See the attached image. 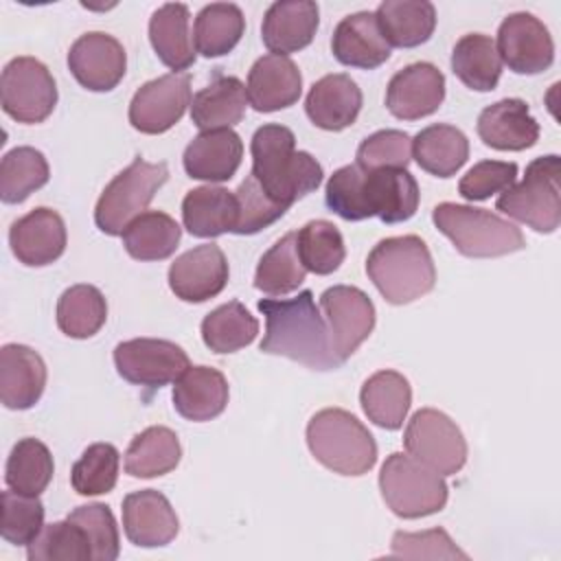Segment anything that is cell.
<instances>
[{
    "mask_svg": "<svg viewBox=\"0 0 561 561\" xmlns=\"http://www.w3.org/2000/svg\"><path fill=\"white\" fill-rule=\"evenodd\" d=\"M412 153L423 171L436 178H451L469 158V140L458 127L436 123L412 138Z\"/></svg>",
    "mask_w": 561,
    "mask_h": 561,
    "instance_id": "cell-34",
    "label": "cell"
},
{
    "mask_svg": "<svg viewBox=\"0 0 561 561\" xmlns=\"http://www.w3.org/2000/svg\"><path fill=\"white\" fill-rule=\"evenodd\" d=\"M250 153L252 178L267 197L285 208L322 184L320 162L307 151H296V136L285 125H261L252 136Z\"/></svg>",
    "mask_w": 561,
    "mask_h": 561,
    "instance_id": "cell-2",
    "label": "cell"
},
{
    "mask_svg": "<svg viewBox=\"0 0 561 561\" xmlns=\"http://www.w3.org/2000/svg\"><path fill=\"white\" fill-rule=\"evenodd\" d=\"M476 129L480 140L497 151H524L539 140V123L522 99H502L486 105Z\"/></svg>",
    "mask_w": 561,
    "mask_h": 561,
    "instance_id": "cell-24",
    "label": "cell"
},
{
    "mask_svg": "<svg viewBox=\"0 0 561 561\" xmlns=\"http://www.w3.org/2000/svg\"><path fill=\"white\" fill-rule=\"evenodd\" d=\"M191 13L182 2H167L149 18V42L158 59L173 72H182L195 64L191 37Z\"/></svg>",
    "mask_w": 561,
    "mask_h": 561,
    "instance_id": "cell-30",
    "label": "cell"
},
{
    "mask_svg": "<svg viewBox=\"0 0 561 561\" xmlns=\"http://www.w3.org/2000/svg\"><path fill=\"white\" fill-rule=\"evenodd\" d=\"M355 158L362 171L405 169L412 160V138L401 129H379L359 142Z\"/></svg>",
    "mask_w": 561,
    "mask_h": 561,
    "instance_id": "cell-48",
    "label": "cell"
},
{
    "mask_svg": "<svg viewBox=\"0 0 561 561\" xmlns=\"http://www.w3.org/2000/svg\"><path fill=\"white\" fill-rule=\"evenodd\" d=\"M28 561H88L92 559L90 541L72 519L53 522L26 546Z\"/></svg>",
    "mask_w": 561,
    "mask_h": 561,
    "instance_id": "cell-46",
    "label": "cell"
},
{
    "mask_svg": "<svg viewBox=\"0 0 561 561\" xmlns=\"http://www.w3.org/2000/svg\"><path fill=\"white\" fill-rule=\"evenodd\" d=\"M362 101L359 85L348 75L333 72L309 88L305 112L316 127L324 131H342L357 121Z\"/></svg>",
    "mask_w": 561,
    "mask_h": 561,
    "instance_id": "cell-23",
    "label": "cell"
},
{
    "mask_svg": "<svg viewBox=\"0 0 561 561\" xmlns=\"http://www.w3.org/2000/svg\"><path fill=\"white\" fill-rule=\"evenodd\" d=\"M191 107V75L169 72L142 83L129 103V123L142 134L169 131Z\"/></svg>",
    "mask_w": 561,
    "mask_h": 561,
    "instance_id": "cell-13",
    "label": "cell"
},
{
    "mask_svg": "<svg viewBox=\"0 0 561 561\" xmlns=\"http://www.w3.org/2000/svg\"><path fill=\"white\" fill-rule=\"evenodd\" d=\"M182 445L173 430L151 425L136 434L125 451V471L131 478H158L180 465Z\"/></svg>",
    "mask_w": 561,
    "mask_h": 561,
    "instance_id": "cell-35",
    "label": "cell"
},
{
    "mask_svg": "<svg viewBox=\"0 0 561 561\" xmlns=\"http://www.w3.org/2000/svg\"><path fill=\"white\" fill-rule=\"evenodd\" d=\"M305 274L307 270L296 250V232H287L259 259L254 287L270 296H285L302 285Z\"/></svg>",
    "mask_w": 561,
    "mask_h": 561,
    "instance_id": "cell-43",
    "label": "cell"
},
{
    "mask_svg": "<svg viewBox=\"0 0 561 561\" xmlns=\"http://www.w3.org/2000/svg\"><path fill=\"white\" fill-rule=\"evenodd\" d=\"M324 202L329 210L346 221L368 219V208L364 199V171L357 164H346L333 171L324 188Z\"/></svg>",
    "mask_w": 561,
    "mask_h": 561,
    "instance_id": "cell-51",
    "label": "cell"
},
{
    "mask_svg": "<svg viewBox=\"0 0 561 561\" xmlns=\"http://www.w3.org/2000/svg\"><path fill=\"white\" fill-rule=\"evenodd\" d=\"M123 530L138 548H160L175 539L180 519L167 495L142 489L123 497Z\"/></svg>",
    "mask_w": 561,
    "mask_h": 561,
    "instance_id": "cell-19",
    "label": "cell"
},
{
    "mask_svg": "<svg viewBox=\"0 0 561 561\" xmlns=\"http://www.w3.org/2000/svg\"><path fill=\"white\" fill-rule=\"evenodd\" d=\"M445 99V75L430 61H414L392 75L386 107L394 118L419 121L434 114Z\"/></svg>",
    "mask_w": 561,
    "mask_h": 561,
    "instance_id": "cell-17",
    "label": "cell"
},
{
    "mask_svg": "<svg viewBox=\"0 0 561 561\" xmlns=\"http://www.w3.org/2000/svg\"><path fill=\"white\" fill-rule=\"evenodd\" d=\"M320 9L311 0H278L270 4L261 24V39L274 55L307 48L318 31Z\"/></svg>",
    "mask_w": 561,
    "mask_h": 561,
    "instance_id": "cell-22",
    "label": "cell"
},
{
    "mask_svg": "<svg viewBox=\"0 0 561 561\" xmlns=\"http://www.w3.org/2000/svg\"><path fill=\"white\" fill-rule=\"evenodd\" d=\"M234 197L239 206L234 234H256L263 228L278 221L289 210L283 204L267 197L265 191L259 186V182L252 178V173L245 175V180L239 184V188L234 191Z\"/></svg>",
    "mask_w": 561,
    "mask_h": 561,
    "instance_id": "cell-50",
    "label": "cell"
},
{
    "mask_svg": "<svg viewBox=\"0 0 561 561\" xmlns=\"http://www.w3.org/2000/svg\"><path fill=\"white\" fill-rule=\"evenodd\" d=\"M123 245L136 261H162L169 259L182 237L180 224L162 210H145L125 228Z\"/></svg>",
    "mask_w": 561,
    "mask_h": 561,
    "instance_id": "cell-37",
    "label": "cell"
},
{
    "mask_svg": "<svg viewBox=\"0 0 561 561\" xmlns=\"http://www.w3.org/2000/svg\"><path fill=\"white\" fill-rule=\"evenodd\" d=\"M167 180V162H147L136 156L131 164L114 175V180L103 188L94 206L96 228L110 237L123 234L129 221L147 210L153 195Z\"/></svg>",
    "mask_w": 561,
    "mask_h": 561,
    "instance_id": "cell-8",
    "label": "cell"
},
{
    "mask_svg": "<svg viewBox=\"0 0 561 561\" xmlns=\"http://www.w3.org/2000/svg\"><path fill=\"white\" fill-rule=\"evenodd\" d=\"M66 224L53 208L37 206L9 228V245L13 256L28 267L55 263L66 252Z\"/></svg>",
    "mask_w": 561,
    "mask_h": 561,
    "instance_id": "cell-18",
    "label": "cell"
},
{
    "mask_svg": "<svg viewBox=\"0 0 561 561\" xmlns=\"http://www.w3.org/2000/svg\"><path fill=\"white\" fill-rule=\"evenodd\" d=\"M375 18L388 46L397 48L421 46L436 28V9L427 0H383Z\"/></svg>",
    "mask_w": 561,
    "mask_h": 561,
    "instance_id": "cell-32",
    "label": "cell"
},
{
    "mask_svg": "<svg viewBox=\"0 0 561 561\" xmlns=\"http://www.w3.org/2000/svg\"><path fill=\"white\" fill-rule=\"evenodd\" d=\"M451 70L476 92L495 90L502 75V61L493 37L484 33L462 35L451 50Z\"/></svg>",
    "mask_w": 561,
    "mask_h": 561,
    "instance_id": "cell-36",
    "label": "cell"
},
{
    "mask_svg": "<svg viewBox=\"0 0 561 561\" xmlns=\"http://www.w3.org/2000/svg\"><path fill=\"white\" fill-rule=\"evenodd\" d=\"M495 48L500 61L517 75H539L554 61V42L548 26L526 11L502 20Z\"/></svg>",
    "mask_w": 561,
    "mask_h": 561,
    "instance_id": "cell-14",
    "label": "cell"
},
{
    "mask_svg": "<svg viewBox=\"0 0 561 561\" xmlns=\"http://www.w3.org/2000/svg\"><path fill=\"white\" fill-rule=\"evenodd\" d=\"M243 158V142L232 129L197 134L184 149L182 164L188 178L204 182H228Z\"/></svg>",
    "mask_w": 561,
    "mask_h": 561,
    "instance_id": "cell-26",
    "label": "cell"
},
{
    "mask_svg": "<svg viewBox=\"0 0 561 561\" xmlns=\"http://www.w3.org/2000/svg\"><path fill=\"white\" fill-rule=\"evenodd\" d=\"M202 340L213 353H234L254 342L259 333V320L241 305L230 300L219 305L202 320Z\"/></svg>",
    "mask_w": 561,
    "mask_h": 561,
    "instance_id": "cell-41",
    "label": "cell"
},
{
    "mask_svg": "<svg viewBox=\"0 0 561 561\" xmlns=\"http://www.w3.org/2000/svg\"><path fill=\"white\" fill-rule=\"evenodd\" d=\"M517 180V164L502 160L476 162L458 182V193L467 202H482L495 193H504Z\"/></svg>",
    "mask_w": 561,
    "mask_h": 561,
    "instance_id": "cell-52",
    "label": "cell"
},
{
    "mask_svg": "<svg viewBox=\"0 0 561 561\" xmlns=\"http://www.w3.org/2000/svg\"><path fill=\"white\" fill-rule=\"evenodd\" d=\"M48 178L50 169L39 149L28 145L15 147L0 162V199L4 204H20L42 188Z\"/></svg>",
    "mask_w": 561,
    "mask_h": 561,
    "instance_id": "cell-42",
    "label": "cell"
},
{
    "mask_svg": "<svg viewBox=\"0 0 561 561\" xmlns=\"http://www.w3.org/2000/svg\"><path fill=\"white\" fill-rule=\"evenodd\" d=\"M248 103L256 112H278L291 107L302 94V75L287 55H263L248 72Z\"/></svg>",
    "mask_w": 561,
    "mask_h": 561,
    "instance_id": "cell-20",
    "label": "cell"
},
{
    "mask_svg": "<svg viewBox=\"0 0 561 561\" xmlns=\"http://www.w3.org/2000/svg\"><path fill=\"white\" fill-rule=\"evenodd\" d=\"M0 103L18 123H44L57 105V85L50 70L35 57H13L0 77Z\"/></svg>",
    "mask_w": 561,
    "mask_h": 561,
    "instance_id": "cell-10",
    "label": "cell"
},
{
    "mask_svg": "<svg viewBox=\"0 0 561 561\" xmlns=\"http://www.w3.org/2000/svg\"><path fill=\"white\" fill-rule=\"evenodd\" d=\"M313 458L340 476H364L377 462V443L368 427L342 408H324L307 423Z\"/></svg>",
    "mask_w": 561,
    "mask_h": 561,
    "instance_id": "cell-4",
    "label": "cell"
},
{
    "mask_svg": "<svg viewBox=\"0 0 561 561\" xmlns=\"http://www.w3.org/2000/svg\"><path fill=\"white\" fill-rule=\"evenodd\" d=\"M432 221L469 259H495L526 248V239L515 224L484 208L443 202L434 206Z\"/></svg>",
    "mask_w": 561,
    "mask_h": 561,
    "instance_id": "cell-5",
    "label": "cell"
},
{
    "mask_svg": "<svg viewBox=\"0 0 561 561\" xmlns=\"http://www.w3.org/2000/svg\"><path fill=\"white\" fill-rule=\"evenodd\" d=\"M559 169L561 162L557 153L535 158L526 167L524 180L497 197L495 208L535 232H554L561 224Z\"/></svg>",
    "mask_w": 561,
    "mask_h": 561,
    "instance_id": "cell-6",
    "label": "cell"
},
{
    "mask_svg": "<svg viewBox=\"0 0 561 561\" xmlns=\"http://www.w3.org/2000/svg\"><path fill=\"white\" fill-rule=\"evenodd\" d=\"M248 107V92L241 79L217 75L191 101V121L202 131L230 129L241 123Z\"/></svg>",
    "mask_w": 561,
    "mask_h": 561,
    "instance_id": "cell-31",
    "label": "cell"
},
{
    "mask_svg": "<svg viewBox=\"0 0 561 561\" xmlns=\"http://www.w3.org/2000/svg\"><path fill=\"white\" fill-rule=\"evenodd\" d=\"M105 320L107 302L94 285H72L57 300V327L72 340H88L96 335Z\"/></svg>",
    "mask_w": 561,
    "mask_h": 561,
    "instance_id": "cell-39",
    "label": "cell"
},
{
    "mask_svg": "<svg viewBox=\"0 0 561 561\" xmlns=\"http://www.w3.org/2000/svg\"><path fill=\"white\" fill-rule=\"evenodd\" d=\"M230 270L217 243H202L180 254L169 267V287L184 302H206L219 296Z\"/></svg>",
    "mask_w": 561,
    "mask_h": 561,
    "instance_id": "cell-16",
    "label": "cell"
},
{
    "mask_svg": "<svg viewBox=\"0 0 561 561\" xmlns=\"http://www.w3.org/2000/svg\"><path fill=\"white\" fill-rule=\"evenodd\" d=\"M256 307L265 316V335L259 344L263 353L294 359L311 370L342 366L333 353L327 320L309 289L296 298H263Z\"/></svg>",
    "mask_w": 561,
    "mask_h": 561,
    "instance_id": "cell-1",
    "label": "cell"
},
{
    "mask_svg": "<svg viewBox=\"0 0 561 561\" xmlns=\"http://www.w3.org/2000/svg\"><path fill=\"white\" fill-rule=\"evenodd\" d=\"M379 491L386 506L403 519H419L443 511L449 495L443 476L401 451L390 454L381 465Z\"/></svg>",
    "mask_w": 561,
    "mask_h": 561,
    "instance_id": "cell-7",
    "label": "cell"
},
{
    "mask_svg": "<svg viewBox=\"0 0 561 561\" xmlns=\"http://www.w3.org/2000/svg\"><path fill=\"white\" fill-rule=\"evenodd\" d=\"M412 403L410 381L397 370H377L359 390V405L368 421L383 430H399Z\"/></svg>",
    "mask_w": 561,
    "mask_h": 561,
    "instance_id": "cell-33",
    "label": "cell"
},
{
    "mask_svg": "<svg viewBox=\"0 0 561 561\" xmlns=\"http://www.w3.org/2000/svg\"><path fill=\"white\" fill-rule=\"evenodd\" d=\"M228 379L221 370L210 366H188L173 386L175 412L195 423L219 416L228 405Z\"/></svg>",
    "mask_w": 561,
    "mask_h": 561,
    "instance_id": "cell-28",
    "label": "cell"
},
{
    "mask_svg": "<svg viewBox=\"0 0 561 561\" xmlns=\"http://www.w3.org/2000/svg\"><path fill=\"white\" fill-rule=\"evenodd\" d=\"M331 50L340 64L362 70L379 68L390 59V46L370 11H357L342 18L333 28Z\"/></svg>",
    "mask_w": 561,
    "mask_h": 561,
    "instance_id": "cell-25",
    "label": "cell"
},
{
    "mask_svg": "<svg viewBox=\"0 0 561 561\" xmlns=\"http://www.w3.org/2000/svg\"><path fill=\"white\" fill-rule=\"evenodd\" d=\"M114 366L125 381L156 390L175 381L191 362L186 351L171 340L134 337L116 344Z\"/></svg>",
    "mask_w": 561,
    "mask_h": 561,
    "instance_id": "cell-11",
    "label": "cell"
},
{
    "mask_svg": "<svg viewBox=\"0 0 561 561\" xmlns=\"http://www.w3.org/2000/svg\"><path fill=\"white\" fill-rule=\"evenodd\" d=\"M320 309L327 320L335 357L344 364L375 329V305L353 285H333L322 291Z\"/></svg>",
    "mask_w": 561,
    "mask_h": 561,
    "instance_id": "cell-12",
    "label": "cell"
},
{
    "mask_svg": "<svg viewBox=\"0 0 561 561\" xmlns=\"http://www.w3.org/2000/svg\"><path fill=\"white\" fill-rule=\"evenodd\" d=\"M68 519L79 524L90 541L92 561H114L121 552V537L114 513L105 504H81Z\"/></svg>",
    "mask_w": 561,
    "mask_h": 561,
    "instance_id": "cell-49",
    "label": "cell"
},
{
    "mask_svg": "<svg viewBox=\"0 0 561 561\" xmlns=\"http://www.w3.org/2000/svg\"><path fill=\"white\" fill-rule=\"evenodd\" d=\"M121 454L112 443H92L70 469V484L79 495H103L116 486Z\"/></svg>",
    "mask_w": 561,
    "mask_h": 561,
    "instance_id": "cell-45",
    "label": "cell"
},
{
    "mask_svg": "<svg viewBox=\"0 0 561 561\" xmlns=\"http://www.w3.org/2000/svg\"><path fill=\"white\" fill-rule=\"evenodd\" d=\"M366 274L390 305L414 302L436 285L432 254L416 234L381 239L368 252Z\"/></svg>",
    "mask_w": 561,
    "mask_h": 561,
    "instance_id": "cell-3",
    "label": "cell"
},
{
    "mask_svg": "<svg viewBox=\"0 0 561 561\" xmlns=\"http://www.w3.org/2000/svg\"><path fill=\"white\" fill-rule=\"evenodd\" d=\"M53 473H55V462H53L50 449L42 440L26 436L13 445L7 458L4 482L9 489L18 493L39 495L50 484Z\"/></svg>",
    "mask_w": 561,
    "mask_h": 561,
    "instance_id": "cell-40",
    "label": "cell"
},
{
    "mask_svg": "<svg viewBox=\"0 0 561 561\" xmlns=\"http://www.w3.org/2000/svg\"><path fill=\"white\" fill-rule=\"evenodd\" d=\"M237 219V197L224 186H197L182 199V224L193 237L213 239L234 232Z\"/></svg>",
    "mask_w": 561,
    "mask_h": 561,
    "instance_id": "cell-29",
    "label": "cell"
},
{
    "mask_svg": "<svg viewBox=\"0 0 561 561\" xmlns=\"http://www.w3.org/2000/svg\"><path fill=\"white\" fill-rule=\"evenodd\" d=\"M245 31L243 11L232 2H213L202 7L195 15L193 42L195 50L204 57H224L228 55Z\"/></svg>",
    "mask_w": 561,
    "mask_h": 561,
    "instance_id": "cell-38",
    "label": "cell"
},
{
    "mask_svg": "<svg viewBox=\"0 0 561 561\" xmlns=\"http://www.w3.org/2000/svg\"><path fill=\"white\" fill-rule=\"evenodd\" d=\"M68 68L85 90L110 92L125 77L127 55L116 37L92 31L72 42L68 50Z\"/></svg>",
    "mask_w": 561,
    "mask_h": 561,
    "instance_id": "cell-15",
    "label": "cell"
},
{
    "mask_svg": "<svg viewBox=\"0 0 561 561\" xmlns=\"http://www.w3.org/2000/svg\"><path fill=\"white\" fill-rule=\"evenodd\" d=\"M390 557L401 559H467V554L451 541L447 530L432 528L421 533H394Z\"/></svg>",
    "mask_w": 561,
    "mask_h": 561,
    "instance_id": "cell-53",
    "label": "cell"
},
{
    "mask_svg": "<svg viewBox=\"0 0 561 561\" xmlns=\"http://www.w3.org/2000/svg\"><path fill=\"white\" fill-rule=\"evenodd\" d=\"M364 199L370 217L401 224L416 213L421 193L408 169H379L364 171Z\"/></svg>",
    "mask_w": 561,
    "mask_h": 561,
    "instance_id": "cell-27",
    "label": "cell"
},
{
    "mask_svg": "<svg viewBox=\"0 0 561 561\" xmlns=\"http://www.w3.org/2000/svg\"><path fill=\"white\" fill-rule=\"evenodd\" d=\"M46 388V364L26 344L0 348V401L9 410L33 408Z\"/></svg>",
    "mask_w": 561,
    "mask_h": 561,
    "instance_id": "cell-21",
    "label": "cell"
},
{
    "mask_svg": "<svg viewBox=\"0 0 561 561\" xmlns=\"http://www.w3.org/2000/svg\"><path fill=\"white\" fill-rule=\"evenodd\" d=\"M296 250L307 272L333 274L346 256L342 232L327 219H311L296 232Z\"/></svg>",
    "mask_w": 561,
    "mask_h": 561,
    "instance_id": "cell-44",
    "label": "cell"
},
{
    "mask_svg": "<svg viewBox=\"0 0 561 561\" xmlns=\"http://www.w3.org/2000/svg\"><path fill=\"white\" fill-rule=\"evenodd\" d=\"M44 528V504L39 495L2 491L0 535L13 546H28Z\"/></svg>",
    "mask_w": 561,
    "mask_h": 561,
    "instance_id": "cell-47",
    "label": "cell"
},
{
    "mask_svg": "<svg viewBox=\"0 0 561 561\" xmlns=\"http://www.w3.org/2000/svg\"><path fill=\"white\" fill-rule=\"evenodd\" d=\"M408 456L430 467L438 476H454L467 462V440L445 412L434 408L416 410L403 432Z\"/></svg>",
    "mask_w": 561,
    "mask_h": 561,
    "instance_id": "cell-9",
    "label": "cell"
}]
</instances>
